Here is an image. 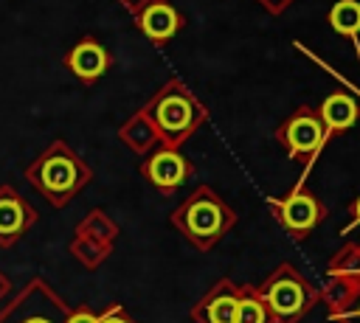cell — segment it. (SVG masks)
Returning <instances> with one entry per match:
<instances>
[{
  "instance_id": "6da1fadb",
  "label": "cell",
  "mask_w": 360,
  "mask_h": 323,
  "mask_svg": "<svg viewBox=\"0 0 360 323\" xmlns=\"http://www.w3.org/2000/svg\"><path fill=\"white\" fill-rule=\"evenodd\" d=\"M177 11L169 3H152L143 14H141V28L152 37V39H169L177 31Z\"/></svg>"
},
{
  "instance_id": "7a4b0ae2",
  "label": "cell",
  "mask_w": 360,
  "mask_h": 323,
  "mask_svg": "<svg viewBox=\"0 0 360 323\" xmlns=\"http://www.w3.org/2000/svg\"><path fill=\"white\" fill-rule=\"evenodd\" d=\"M267 303L273 306V312H276L278 317H292V315H298V309L304 306V292H301V286H298L295 281L284 278V281H276V284L270 286Z\"/></svg>"
},
{
  "instance_id": "3957f363",
  "label": "cell",
  "mask_w": 360,
  "mask_h": 323,
  "mask_svg": "<svg viewBox=\"0 0 360 323\" xmlns=\"http://www.w3.org/2000/svg\"><path fill=\"white\" fill-rule=\"evenodd\" d=\"M104 65H107V56H104V51H101L96 42H82V45L73 48V53H70V67H73V73H79V76H84V79L98 76V73L104 70Z\"/></svg>"
},
{
  "instance_id": "277c9868",
  "label": "cell",
  "mask_w": 360,
  "mask_h": 323,
  "mask_svg": "<svg viewBox=\"0 0 360 323\" xmlns=\"http://www.w3.org/2000/svg\"><path fill=\"white\" fill-rule=\"evenodd\" d=\"M183 174H186V166H183V160L174 152H160L152 160V166H149V177L160 188H174L183 180Z\"/></svg>"
},
{
  "instance_id": "5b68a950",
  "label": "cell",
  "mask_w": 360,
  "mask_h": 323,
  "mask_svg": "<svg viewBox=\"0 0 360 323\" xmlns=\"http://www.w3.org/2000/svg\"><path fill=\"white\" fill-rule=\"evenodd\" d=\"M287 140H290V146L295 152H312L321 143V126H318V121H312L307 115L295 118L287 126Z\"/></svg>"
},
{
  "instance_id": "8992f818",
  "label": "cell",
  "mask_w": 360,
  "mask_h": 323,
  "mask_svg": "<svg viewBox=\"0 0 360 323\" xmlns=\"http://www.w3.org/2000/svg\"><path fill=\"white\" fill-rule=\"evenodd\" d=\"M318 216V205L307 194H295L292 199L284 202V222L292 230H307Z\"/></svg>"
},
{
  "instance_id": "52a82bcc",
  "label": "cell",
  "mask_w": 360,
  "mask_h": 323,
  "mask_svg": "<svg viewBox=\"0 0 360 323\" xmlns=\"http://www.w3.org/2000/svg\"><path fill=\"white\" fill-rule=\"evenodd\" d=\"M73 180H76V169L65 157H53L42 166V183L48 191H68L73 185Z\"/></svg>"
},
{
  "instance_id": "ba28073f",
  "label": "cell",
  "mask_w": 360,
  "mask_h": 323,
  "mask_svg": "<svg viewBox=\"0 0 360 323\" xmlns=\"http://www.w3.org/2000/svg\"><path fill=\"white\" fill-rule=\"evenodd\" d=\"M321 112H323L326 124L335 126V129H346L357 118V107H354V101L349 95H332L329 101H323V110Z\"/></svg>"
},
{
  "instance_id": "9c48e42d",
  "label": "cell",
  "mask_w": 360,
  "mask_h": 323,
  "mask_svg": "<svg viewBox=\"0 0 360 323\" xmlns=\"http://www.w3.org/2000/svg\"><path fill=\"white\" fill-rule=\"evenodd\" d=\"M219 222H222V213L217 205L211 202H197L188 208V228L200 236H211L219 230Z\"/></svg>"
},
{
  "instance_id": "30bf717a",
  "label": "cell",
  "mask_w": 360,
  "mask_h": 323,
  "mask_svg": "<svg viewBox=\"0 0 360 323\" xmlns=\"http://www.w3.org/2000/svg\"><path fill=\"white\" fill-rule=\"evenodd\" d=\"M329 22L340 34H357L360 31V3L357 0H340L332 6Z\"/></svg>"
},
{
  "instance_id": "8fae6325",
  "label": "cell",
  "mask_w": 360,
  "mask_h": 323,
  "mask_svg": "<svg viewBox=\"0 0 360 323\" xmlns=\"http://www.w3.org/2000/svg\"><path fill=\"white\" fill-rule=\"evenodd\" d=\"M158 121L163 129H183L188 124V104L183 98H166L158 110Z\"/></svg>"
},
{
  "instance_id": "7c38bea8",
  "label": "cell",
  "mask_w": 360,
  "mask_h": 323,
  "mask_svg": "<svg viewBox=\"0 0 360 323\" xmlns=\"http://www.w3.org/2000/svg\"><path fill=\"white\" fill-rule=\"evenodd\" d=\"M25 222L22 205L17 199H0V233H17Z\"/></svg>"
},
{
  "instance_id": "4fadbf2b",
  "label": "cell",
  "mask_w": 360,
  "mask_h": 323,
  "mask_svg": "<svg viewBox=\"0 0 360 323\" xmlns=\"http://www.w3.org/2000/svg\"><path fill=\"white\" fill-rule=\"evenodd\" d=\"M236 298L222 295L208 303V323H236Z\"/></svg>"
},
{
  "instance_id": "5bb4252c",
  "label": "cell",
  "mask_w": 360,
  "mask_h": 323,
  "mask_svg": "<svg viewBox=\"0 0 360 323\" xmlns=\"http://www.w3.org/2000/svg\"><path fill=\"white\" fill-rule=\"evenodd\" d=\"M236 323H267V312L259 301L245 298L236 303Z\"/></svg>"
},
{
  "instance_id": "9a60e30c",
  "label": "cell",
  "mask_w": 360,
  "mask_h": 323,
  "mask_svg": "<svg viewBox=\"0 0 360 323\" xmlns=\"http://www.w3.org/2000/svg\"><path fill=\"white\" fill-rule=\"evenodd\" d=\"M68 323H98V317H93L90 312H76V315H70Z\"/></svg>"
},
{
  "instance_id": "2e32d148",
  "label": "cell",
  "mask_w": 360,
  "mask_h": 323,
  "mask_svg": "<svg viewBox=\"0 0 360 323\" xmlns=\"http://www.w3.org/2000/svg\"><path fill=\"white\" fill-rule=\"evenodd\" d=\"M98 323H129V320H127L124 315H118V312H110V315H107V317H101Z\"/></svg>"
},
{
  "instance_id": "e0dca14e",
  "label": "cell",
  "mask_w": 360,
  "mask_h": 323,
  "mask_svg": "<svg viewBox=\"0 0 360 323\" xmlns=\"http://www.w3.org/2000/svg\"><path fill=\"white\" fill-rule=\"evenodd\" d=\"M25 323H51V320H45V317H34V320H25Z\"/></svg>"
},
{
  "instance_id": "ac0fdd59",
  "label": "cell",
  "mask_w": 360,
  "mask_h": 323,
  "mask_svg": "<svg viewBox=\"0 0 360 323\" xmlns=\"http://www.w3.org/2000/svg\"><path fill=\"white\" fill-rule=\"evenodd\" d=\"M357 216H360V202H357Z\"/></svg>"
},
{
  "instance_id": "d6986e66",
  "label": "cell",
  "mask_w": 360,
  "mask_h": 323,
  "mask_svg": "<svg viewBox=\"0 0 360 323\" xmlns=\"http://www.w3.org/2000/svg\"><path fill=\"white\" fill-rule=\"evenodd\" d=\"M357 315H360V312H357Z\"/></svg>"
}]
</instances>
